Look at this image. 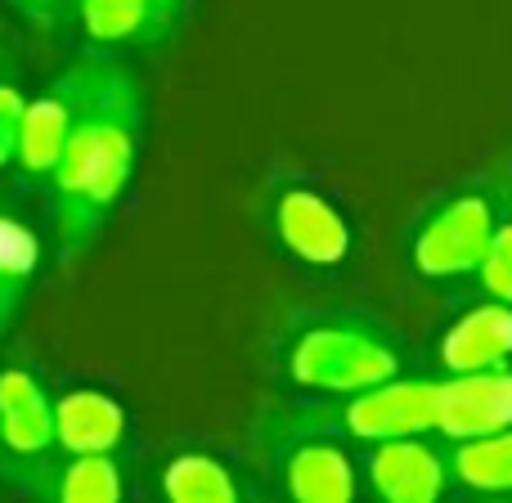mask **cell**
<instances>
[{
  "instance_id": "cell-10",
  "label": "cell",
  "mask_w": 512,
  "mask_h": 503,
  "mask_svg": "<svg viewBox=\"0 0 512 503\" xmlns=\"http://www.w3.org/2000/svg\"><path fill=\"white\" fill-rule=\"evenodd\" d=\"M0 441L18 459H36L54 445V405L27 369L0 373Z\"/></svg>"
},
{
  "instance_id": "cell-14",
  "label": "cell",
  "mask_w": 512,
  "mask_h": 503,
  "mask_svg": "<svg viewBox=\"0 0 512 503\" xmlns=\"http://www.w3.org/2000/svg\"><path fill=\"white\" fill-rule=\"evenodd\" d=\"M162 495L171 503H239L243 490L234 472L212 454H176L162 468Z\"/></svg>"
},
{
  "instance_id": "cell-21",
  "label": "cell",
  "mask_w": 512,
  "mask_h": 503,
  "mask_svg": "<svg viewBox=\"0 0 512 503\" xmlns=\"http://www.w3.org/2000/svg\"><path fill=\"white\" fill-rule=\"evenodd\" d=\"M27 5H41V9H50V5H54V0H27Z\"/></svg>"
},
{
  "instance_id": "cell-19",
  "label": "cell",
  "mask_w": 512,
  "mask_h": 503,
  "mask_svg": "<svg viewBox=\"0 0 512 503\" xmlns=\"http://www.w3.org/2000/svg\"><path fill=\"white\" fill-rule=\"evenodd\" d=\"M23 104L27 99L18 95L14 86H0V171L14 162L18 153V122H23Z\"/></svg>"
},
{
  "instance_id": "cell-4",
  "label": "cell",
  "mask_w": 512,
  "mask_h": 503,
  "mask_svg": "<svg viewBox=\"0 0 512 503\" xmlns=\"http://www.w3.org/2000/svg\"><path fill=\"white\" fill-rule=\"evenodd\" d=\"M504 225L499 194L468 189L441 203L414 234V265L427 279H472L490 252V239Z\"/></svg>"
},
{
  "instance_id": "cell-3",
  "label": "cell",
  "mask_w": 512,
  "mask_h": 503,
  "mask_svg": "<svg viewBox=\"0 0 512 503\" xmlns=\"http://www.w3.org/2000/svg\"><path fill=\"white\" fill-rule=\"evenodd\" d=\"M436 427V382L391 378L378 387L315 396L310 405L274 409L252 436L265 445H292L301 436H351V441H387V436H423Z\"/></svg>"
},
{
  "instance_id": "cell-1",
  "label": "cell",
  "mask_w": 512,
  "mask_h": 503,
  "mask_svg": "<svg viewBox=\"0 0 512 503\" xmlns=\"http://www.w3.org/2000/svg\"><path fill=\"white\" fill-rule=\"evenodd\" d=\"M59 86L72 99V126L50 176L54 234H59V261L77 265L99 243L135 176L144 95L113 54H81Z\"/></svg>"
},
{
  "instance_id": "cell-6",
  "label": "cell",
  "mask_w": 512,
  "mask_h": 503,
  "mask_svg": "<svg viewBox=\"0 0 512 503\" xmlns=\"http://www.w3.org/2000/svg\"><path fill=\"white\" fill-rule=\"evenodd\" d=\"M364 477L373 495L387 503H436L450 490V459L423 436H387L373 441Z\"/></svg>"
},
{
  "instance_id": "cell-20",
  "label": "cell",
  "mask_w": 512,
  "mask_h": 503,
  "mask_svg": "<svg viewBox=\"0 0 512 503\" xmlns=\"http://www.w3.org/2000/svg\"><path fill=\"white\" fill-rule=\"evenodd\" d=\"M176 9H180V0H153V18H158V32L162 36H167L171 23H176Z\"/></svg>"
},
{
  "instance_id": "cell-2",
  "label": "cell",
  "mask_w": 512,
  "mask_h": 503,
  "mask_svg": "<svg viewBox=\"0 0 512 503\" xmlns=\"http://www.w3.org/2000/svg\"><path fill=\"white\" fill-rule=\"evenodd\" d=\"M405 342L369 310H310L297 315L283 346V378L310 396H346L400 378Z\"/></svg>"
},
{
  "instance_id": "cell-9",
  "label": "cell",
  "mask_w": 512,
  "mask_h": 503,
  "mask_svg": "<svg viewBox=\"0 0 512 503\" xmlns=\"http://www.w3.org/2000/svg\"><path fill=\"white\" fill-rule=\"evenodd\" d=\"M283 490L297 503H351L360 481L342 445L328 436H301L283 459Z\"/></svg>"
},
{
  "instance_id": "cell-13",
  "label": "cell",
  "mask_w": 512,
  "mask_h": 503,
  "mask_svg": "<svg viewBox=\"0 0 512 503\" xmlns=\"http://www.w3.org/2000/svg\"><path fill=\"white\" fill-rule=\"evenodd\" d=\"M450 481L472 495H512V427L454 441Z\"/></svg>"
},
{
  "instance_id": "cell-11",
  "label": "cell",
  "mask_w": 512,
  "mask_h": 503,
  "mask_svg": "<svg viewBox=\"0 0 512 503\" xmlns=\"http://www.w3.org/2000/svg\"><path fill=\"white\" fill-rule=\"evenodd\" d=\"M126 441V409L104 391H68L54 405V445L68 454H113Z\"/></svg>"
},
{
  "instance_id": "cell-5",
  "label": "cell",
  "mask_w": 512,
  "mask_h": 503,
  "mask_svg": "<svg viewBox=\"0 0 512 503\" xmlns=\"http://www.w3.org/2000/svg\"><path fill=\"white\" fill-rule=\"evenodd\" d=\"M512 427V369L436 378V427L445 441H472Z\"/></svg>"
},
{
  "instance_id": "cell-18",
  "label": "cell",
  "mask_w": 512,
  "mask_h": 503,
  "mask_svg": "<svg viewBox=\"0 0 512 503\" xmlns=\"http://www.w3.org/2000/svg\"><path fill=\"white\" fill-rule=\"evenodd\" d=\"M477 283L486 288V297L512 306V221H504L495 230L486 261H481V270H477Z\"/></svg>"
},
{
  "instance_id": "cell-8",
  "label": "cell",
  "mask_w": 512,
  "mask_h": 503,
  "mask_svg": "<svg viewBox=\"0 0 512 503\" xmlns=\"http://www.w3.org/2000/svg\"><path fill=\"white\" fill-rule=\"evenodd\" d=\"M445 373H481V369H512V306L490 297L486 306H472L441 333Z\"/></svg>"
},
{
  "instance_id": "cell-12",
  "label": "cell",
  "mask_w": 512,
  "mask_h": 503,
  "mask_svg": "<svg viewBox=\"0 0 512 503\" xmlns=\"http://www.w3.org/2000/svg\"><path fill=\"white\" fill-rule=\"evenodd\" d=\"M68 126H72V99L63 86L45 90L41 99H27L23 122H18L14 162L27 171V176L50 180L54 167H59V158H63V144H68Z\"/></svg>"
},
{
  "instance_id": "cell-16",
  "label": "cell",
  "mask_w": 512,
  "mask_h": 503,
  "mask_svg": "<svg viewBox=\"0 0 512 503\" xmlns=\"http://www.w3.org/2000/svg\"><path fill=\"white\" fill-rule=\"evenodd\" d=\"M54 499L63 503H117L122 499V472L113 454H72V463L54 481Z\"/></svg>"
},
{
  "instance_id": "cell-17",
  "label": "cell",
  "mask_w": 512,
  "mask_h": 503,
  "mask_svg": "<svg viewBox=\"0 0 512 503\" xmlns=\"http://www.w3.org/2000/svg\"><path fill=\"white\" fill-rule=\"evenodd\" d=\"M36 270V239L14 216H0V328L9 324L27 279Z\"/></svg>"
},
{
  "instance_id": "cell-15",
  "label": "cell",
  "mask_w": 512,
  "mask_h": 503,
  "mask_svg": "<svg viewBox=\"0 0 512 503\" xmlns=\"http://www.w3.org/2000/svg\"><path fill=\"white\" fill-rule=\"evenodd\" d=\"M81 27L95 45H149L162 41L153 0H81Z\"/></svg>"
},
{
  "instance_id": "cell-7",
  "label": "cell",
  "mask_w": 512,
  "mask_h": 503,
  "mask_svg": "<svg viewBox=\"0 0 512 503\" xmlns=\"http://www.w3.org/2000/svg\"><path fill=\"white\" fill-rule=\"evenodd\" d=\"M274 234L306 265H342L351 252L346 216L315 189H283L274 203Z\"/></svg>"
}]
</instances>
